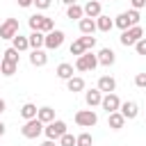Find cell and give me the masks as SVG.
I'll use <instances>...</instances> for the list:
<instances>
[{"mask_svg":"<svg viewBox=\"0 0 146 146\" xmlns=\"http://www.w3.org/2000/svg\"><path fill=\"white\" fill-rule=\"evenodd\" d=\"M114 25H116L119 30H128V27H132V25H139V11L130 9V11L119 14L116 21H114Z\"/></svg>","mask_w":146,"mask_h":146,"instance_id":"1","label":"cell"},{"mask_svg":"<svg viewBox=\"0 0 146 146\" xmlns=\"http://www.w3.org/2000/svg\"><path fill=\"white\" fill-rule=\"evenodd\" d=\"M41 132H43V123H41L39 119H30V121H25L23 128H21V135H23L25 139H36Z\"/></svg>","mask_w":146,"mask_h":146,"instance_id":"2","label":"cell"},{"mask_svg":"<svg viewBox=\"0 0 146 146\" xmlns=\"http://www.w3.org/2000/svg\"><path fill=\"white\" fill-rule=\"evenodd\" d=\"M43 132H46V137H48V139L57 141L62 135H66V123H64V121H59V119H55L52 123H46V125H43Z\"/></svg>","mask_w":146,"mask_h":146,"instance_id":"3","label":"cell"},{"mask_svg":"<svg viewBox=\"0 0 146 146\" xmlns=\"http://www.w3.org/2000/svg\"><path fill=\"white\" fill-rule=\"evenodd\" d=\"M141 36H144L141 25H132V27H128V30L121 32V43H123V46H135Z\"/></svg>","mask_w":146,"mask_h":146,"instance_id":"4","label":"cell"},{"mask_svg":"<svg viewBox=\"0 0 146 146\" xmlns=\"http://www.w3.org/2000/svg\"><path fill=\"white\" fill-rule=\"evenodd\" d=\"M96 66H98V57L91 50H87L84 55H80L78 62H75V71H94Z\"/></svg>","mask_w":146,"mask_h":146,"instance_id":"5","label":"cell"},{"mask_svg":"<svg viewBox=\"0 0 146 146\" xmlns=\"http://www.w3.org/2000/svg\"><path fill=\"white\" fill-rule=\"evenodd\" d=\"M75 123L80 128H91L98 123V114L94 110H80V112H75Z\"/></svg>","mask_w":146,"mask_h":146,"instance_id":"6","label":"cell"},{"mask_svg":"<svg viewBox=\"0 0 146 146\" xmlns=\"http://www.w3.org/2000/svg\"><path fill=\"white\" fill-rule=\"evenodd\" d=\"M62 43H64V32L62 30H52L43 39V48H48V50H57Z\"/></svg>","mask_w":146,"mask_h":146,"instance_id":"7","label":"cell"},{"mask_svg":"<svg viewBox=\"0 0 146 146\" xmlns=\"http://www.w3.org/2000/svg\"><path fill=\"white\" fill-rule=\"evenodd\" d=\"M18 34V18H7L0 25V39H14Z\"/></svg>","mask_w":146,"mask_h":146,"instance_id":"8","label":"cell"},{"mask_svg":"<svg viewBox=\"0 0 146 146\" xmlns=\"http://www.w3.org/2000/svg\"><path fill=\"white\" fill-rule=\"evenodd\" d=\"M100 107H103L107 114H112V112H119L121 100H119V96H116V94H105V96H103V100H100Z\"/></svg>","mask_w":146,"mask_h":146,"instance_id":"9","label":"cell"},{"mask_svg":"<svg viewBox=\"0 0 146 146\" xmlns=\"http://www.w3.org/2000/svg\"><path fill=\"white\" fill-rule=\"evenodd\" d=\"M96 89H98L100 94H114V89H116V80H114L112 75H100Z\"/></svg>","mask_w":146,"mask_h":146,"instance_id":"10","label":"cell"},{"mask_svg":"<svg viewBox=\"0 0 146 146\" xmlns=\"http://www.w3.org/2000/svg\"><path fill=\"white\" fill-rule=\"evenodd\" d=\"M119 112L123 114V119H125V121H130V119H135V116L139 114V107H137V103H135V100H125V103H121Z\"/></svg>","mask_w":146,"mask_h":146,"instance_id":"11","label":"cell"},{"mask_svg":"<svg viewBox=\"0 0 146 146\" xmlns=\"http://www.w3.org/2000/svg\"><path fill=\"white\" fill-rule=\"evenodd\" d=\"M82 11H84V16H87V18H98V16L103 14V7H100V2H98V0H89V2L82 7Z\"/></svg>","mask_w":146,"mask_h":146,"instance_id":"12","label":"cell"},{"mask_svg":"<svg viewBox=\"0 0 146 146\" xmlns=\"http://www.w3.org/2000/svg\"><path fill=\"white\" fill-rule=\"evenodd\" d=\"M96 57H98V64H100V66H112V64L116 62V55H114L112 48H100V52H98Z\"/></svg>","mask_w":146,"mask_h":146,"instance_id":"13","label":"cell"},{"mask_svg":"<svg viewBox=\"0 0 146 146\" xmlns=\"http://www.w3.org/2000/svg\"><path fill=\"white\" fill-rule=\"evenodd\" d=\"M78 27H80V32L82 34H94L96 32V18H80L78 21Z\"/></svg>","mask_w":146,"mask_h":146,"instance_id":"14","label":"cell"},{"mask_svg":"<svg viewBox=\"0 0 146 146\" xmlns=\"http://www.w3.org/2000/svg\"><path fill=\"white\" fill-rule=\"evenodd\" d=\"M123 123H125V119H123L121 112H112V114H107V125H110L112 130H121Z\"/></svg>","mask_w":146,"mask_h":146,"instance_id":"15","label":"cell"},{"mask_svg":"<svg viewBox=\"0 0 146 146\" xmlns=\"http://www.w3.org/2000/svg\"><path fill=\"white\" fill-rule=\"evenodd\" d=\"M30 64L32 66H46L48 64V55L43 50H32L30 52Z\"/></svg>","mask_w":146,"mask_h":146,"instance_id":"16","label":"cell"},{"mask_svg":"<svg viewBox=\"0 0 146 146\" xmlns=\"http://www.w3.org/2000/svg\"><path fill=\"white\" fill-rule=\"evenodd\" d=\"M84 100H87V105H89V107H96V105H100L103 94H100L98 89H89V91H84Z\"/></svg>","mask_w":146,"mask_h":146,"instance_id":"17","label":"cell"},{"mask_svg":"<svg viewBox=\"0 0 146 146\" xmlns=\"http://www.w3.org/2000/svg\"><path fill=\"white\" fill-rule=\"evenodd\" d=\"M36 119H39L43 125H46V123H52V121H55V110H52V107H39Z\"/></svg>","mask_w":146,"mask_h":146,"instance_id":"18","label":"cell"},{"mask_svg":"<svg viewBox=\"0 0 146 146\" xmlns=\"http://www.w3.org/2000/svg\"><path fill=\"white\" fill-rule=\"evenodd\" d=\"M43 39H46V34H43V32H32V34L27 36L30 48H32V50H41V48H43Z\"/></svg>","mask_w":146,"mask_h":146,"instance_id":"19","label":"cell"},{"mask_svg":"<svg viewBox=\"0 0 146 146\" xmlns=\"http://www.w3.org/2000/svg\"><path fill=\"white\" fill-rule=\"evenodd\" d=\"M66 89H68V91H73V94L84 91V80H82L80 75H73L71 80H66Z\"/></svg>","mask_w":146,"mask_h":146,"instance_id":"20","label":"cell"},{"mask_svg":"<svg viewBox=\"0 0 146 146\" xmlns=\"http://www.w3.org/2000/svg\"><path fill=\"white\" fill-rule=\"evenodd\" d=\"M112 27H114V21H112L110 16H103V14H100V16L96 18V30H100V32H110Z\"/></svg>","mask_w":146,"mask_h":146,"instance_id":"21","label":"cell"},{"mask_svg":"<svg viewBox=\"0 0 146 146\" xmlns=\"http://www.w3.org/2000/svg\"><path fill=\"white\" fill-rule=\"evenodd\" d=\"M55 73H57V78H59V80H71V78H73V66H71V64H66V62H62V64L57 66V71H55Z\"/></svg>","mask_w":146,"mask_h":146,"instance_id":"22","label":"cell"},{"mask_svg":"<svg viewBox=\"0 0 146 146\" xmlns=\"http://www.w3.org/2000/svg\"><path fill=\"white\" fill-rule=\"evenodd\" d=\"M11 48H14V50H18V52L27 50V48H30V41H27V36H21V34H16V36L11 39Z\"/></svg>","mask_w":146,"mask_h":146,"instance_id":"23","label":"cell"},{"mask_svg":"<svg viewBox=\"0 0 146 146\" xmlns=\"http://www.w3.org/2000/svg\"><path fill=\"white\" fill-rule=\"evenodd\" d=\"M36 112H39V110H36V105H34V103H25V105L21 107V116H23L25 121L36 119Z\"/></svg>","mask_w":146,"mask_h":146,"instance_id":"24","label":"cell"},{"mask_svg":"<svg viewBox=\"0 0 146 146\" xmlns=\"http://www.w3.org/2000/svg\"><path fill=\"white\" fill-rule=\"evenodd\" d=\"M66 16L73 18V21H80V18H84V11H82V7L75 2V5H68V7H66Z\"/></svg>","mask_w":146,"mask_h":146,"instance_id":"25","label":"cell"},{"mask_svg":"<svg viewBox=\"0 0 146 146\" xmlns=\"http://www.w3.org/2000/svg\"><path fill=\"white\" fill-rule=\"evenodd\" d=\"M16 68H18V64L5 62V59L0 62V73H2V75H7V78H9V75H14V73H16Z\"/></svg>","mask_w":146,"mask_h":146,"instance_id":"26","label":"cell"},{"mask_svg":"<svg viewBox=\"0 0 146 146\" xmlns=\"http://www.w3.org/2000/svg\"><path fill=\"white\" fill-rule=\"evenodd\" d=\"M75 146H94V137L89 132H80L75 137Z\"/></svg>","mask_w":146,"mask_h":146,"instance_id":"27","label":"cell"},{"mask_svg":"<svg viewBox=\"0 0 146 146\" xmlns=\"http://www.w3.org/2000/svg\"><path fill=\"white\" fill-rule=\"evenodd\" d=\"M52 30H55V21L48 18V16H43V18H41V25H39V32L48 34V32H52Z\"/></svg>","mask_w":146,"mask_h":146,"instance_id":"28","label":"cell"},{"mask_svg":"<svg viewBox=\"0 0 146 146\" xmlns=\"http://www.w3.org/2000/svg\"><path fill=\"white\" fill-rule=\"evenodd\" d=\"M68 50H71V55H75V57H80V55H84V52H87V48H84V43H82L80 39H75V41L71 43V48H68Z\"/></svg>","mask_w":146,"mask_h":146,"instance_id":"29","label":"cell"},{"mask_svg":"<svg viewBox=\"0 0 146 146\" xmlns=\"http://www.w3.org/2000/svg\"><path fill=\"white\" fill-rule=\"evenodd\" d=\"M2 55H5V57H2L5 62H11V64H18V50H14V48H7V50H5Z\"/></svg>","mask_w":146,"mask_h":146,"instance_id":"30","label":"cell"},{"mask_svg":"<svg viewBox=\"0 0 146 146\" xmlns=\"http://www.w3.org/2000/svg\"><path fill=\"white\" fill-rule=\"evenodd\" d=\"M41 18H43L41 14H34V16H30V18H27V25L32 27V32H39V25H41Z\"/></svg>","mask_w":146,"mask_h":146,"instance_id":"31","label":"cell"},{"mask_svg":"<svg viewBox=\"0 0 146 146\" xmlns=\"http://www.w3.org/2000/svg\"><path fill=\"white\" fill-rule=\"evenodd\" d=\"M57 141H59V146H75V135L66 132V135H62Z\"/></svg>","mask_w":146,"mask_h":146,"instance_id":"32","label":"cell"},{"mask_svg":"<svg viewBox=\"0 0 146 146\" xmlns=\"http://www.w3.org/2000/svg\"><path fill=\"white\" fill-rule=\"evenodd\" d=\"M80 41L84 43V48H87V50H91V48L96 46V36H91V34H84V36H80Z\"/></svg>","mask_w":146,"mask_h":146,"instance_id":"33","label":"cell"},{"mask_svg":"<svg viewBox=\"0 0 146 146\" xmlns=\"http://www.w3.org/2000/svg\"><path fill=\"white\" fill-rule=\"evenodd\" d=\"M135 50H137V55H146V36H141V39L135 43Z\"/></svg>","mask_w":146,"mask_h":146,"instance_id":"34","label":"cell"},{"mask_svg":"<svg viewBox=\"0 0 146 146\" xmlns=\"http://www.w3.org/2000/svg\"><path fill=\"white\" fill-rule=\"evenodd\" d=\"M135 84H137L139 89H146V73H137V75H135Z\"/></svg>","mask_w":146,"mask_h":146,"instance_id":"35","label":"cell"},{"mask_svg":"<svg viewBox=\"0 0 146 146\" xmlns=\"http://www.w3.org/2000/svg\"><path fill=\"white\" fill-rule=\"evenodd\" d=\"M32 5H34L36 9H48V7L52 5V0H32Z\"/></svg>","mask_w":146,"mask_h":146,"instance_id":"36","label":"cell"},{"mask_svg":"<svg viewBox=\"0 0 146 146\" xmlns=\"http://www.w3.org/2000/svg\"><path fill=\"white\" fill-rule=\"evenodd\" d=\"M130 5H132L135 11H139L141 7H146V0H130Z\"/></svg>","mask_w":146,"mask_h":146,"instance_id":"37","label":"cell"},{"mask_svg":"<svg viewBox=\"0 0 146 146\" xmlns=\"http://www.w3.org/2000/svg\"><path fill=\"white\" fill-rule=\"evenodd\" d=\"M32 0H18V7H30Z\"/></svg>","mask_w":146,"mask_h":146,"instance_id":"38","label":"cell"},{"mask_svg":"<svg viewBox=\"0 0 146 146\" xmlns=\"http://www.w3.org/2000/svg\"><path fill=\"white\" fill-rule=\"evenodd\" d=\"M41 146H55V141H52V139H46V141H43Z\"/></svg>","mask_w":146,"mask_h":146,"instance_id":"39","label":"cell"},{"mask_svg":"<svg viewBox=\"0 0 146 146\" xmlns=\"http://www.w3.org/2000/svg\"><path fill=\"white\" fill-rule=\"evenodd\" d=\"M5 107H7V103H5V100H2V98H0V114H2V112H5Z\"/></svg>","mask_w":146,"mask_h":146,"instance_id":"40","label":"cell"},{"mask_svg":"<svg viewBox=\"0 0 146 146\" xmlns=\"http://www.w3.org/2000/svg\"><path fill=\"white\" fill-rule=\"evenodd\" d=\"M62 2H64V5H66V7H68V5H75V2H78V0H62Z\"/></svg>","mask_w":146,"mask_h":146,"instance_id":"41","label":"cell"},{"mask_svg":"<svg viewBox=\"0 0 146 146\" xmlns=\"http://www.w3.org/2000/svg\"><path fill=\"white\" fill-rule=\"evenodd\" d=\"M2 135H5V123L0 121V137H2Z\"/></svg>","mask_w":146,"mask_h":146,"instance_id":"42","label":"cell"}]
</instances>
